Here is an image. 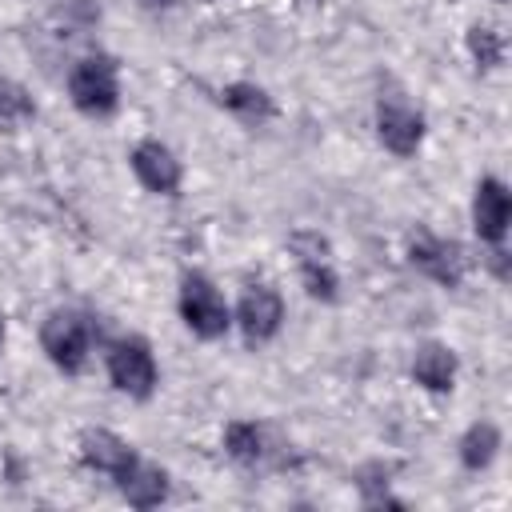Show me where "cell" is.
I'll return each mask as SVG.
<instances>
[{
    "mask_svg": "<svg viewBox=\"0 0 512 512\" xmlns=\"http://www.w3.org/2000/svg\"><path fill=\"white\" fill-rule=\"evenodd\" d=\"M68 96L84 116H112L120 104V76L112 56H84L68 76Z\"/></svg>",
    "mask_w": 512,
    "mask_h": 512,
    "instance_id": "1",
    "label": "cell"
},
{
    "mask_svg": "<svg viewBox=\"0 0 512 512\" xmlns=\"http://www.w3.org/2000/svg\"><path fill=\"white\" fill-rule=\"evenodd\" d=\"M40 344L48 352V360L60 368V372H80L84 360H88V344H92V324L88 316L80 312H52L44 320V332H40Z\"/></svg>",
    "mask_w": 512,
    "mask_h": 512,
    "instance_id": "2",
    "label": "cell"
},
{
    "mask_svg": "<svg viewBox=\"0 0 512 512\" xmlns=\"http://www.w3.org/2000/svg\"><path fill=\"white\" fill-rule=\"evenodd\" d=\"M408 264L420 268L428 280L444 284V288H456L464 280V268H468V256L456 240H440L432 236L428 228H416L408 236Z\"/></svg>",
    "mask_w": 512,
    "mask_h": 512,
    "instance_id": "3",
    "label": "cell"
},
{
    "mask_svg": "<svg viewBox=\"0 0 512 512\" xmlns=\"http://www.w3.org/2000/svg\"><path fill=\"white\" fill-rule=\"evenodd\" d=\"M180 316L200 340H216L228 332V304L200 272H188L180 284Z\"/></svg>",
    "mask_w": 512,
    "mask_h": 512,
    "instance_id": "4",
    "label": "cell"
},
{
    "mask_svg": "<svg viewBox=\"0 0 512 512\" xmlns=\"http://www.w3.org/2000/svg\"><path fill=\"white\" fill-rule=\"evenodd\" d=\"M108 376L120 392L136 396V400H148L152 388H156V360H152V348L140 340V336H124L108 348Z\"/></svg>",
    "mask_w": 512,
    "mask_h": 512,
    "instance_id": "5",
    "label": "cell"
},
{
    "mask_svg": "<svg viewBox=\"0 0 512 512\" xmlns=\"http://www.w3.org/2000/svg\"><path fill=\"white\" fill-rule=\"evenodd\" d=\"M288 248L296 252V264H300V276H304V288L308 296L316 300H336V268H332V244L320 236V232H292Z\"/></svg>",
    "mask_w": 512,
    "mask_h": 512,
    "instance_id": "6",
    "label": "cell"
},
{
    "mask_svg": "<svg viewBox=\"0 0 512 512\" xmlns=\"http://www.w3.org/2000/svg\"><path fill=\"white\" fill-rule=\"evenodd\" d=\"M376 136L388 152L396 156H412L424 140V120L416 108H408L400 96H384L376 104Z\"/></svg>",
    "mask_w": 512,
    "mask_h": 512,
    "instance_id": "7",
    "label": "cell"
},
{
    "mask_svg": "<svg viewBox=\"0 0 512 512\" xmlns=\"http://www.w3.org/2000/svg\"><path fill=\"white\" fill-rule=\"evenodd\" d=\"M236 320H240V332L248 344H264L280 332V320H284V300L276 288L268 284H252L244 296H240V308H236Z\"/></svg>",
    "mask_w": 512,
    "mask_h": 512,
    "instance_id": "8",
    "label": "cell"
},
{
    "mask_svg": "<svg viewBox=\"0 0 512 512\" xmlns=\"http://www.w3.org/2000/svg\"><path fill=\"white\" fill-rule=\"evenodd\" d=\"M508 216H512V200H508V188L496 180V176H484L476 184V200H472V224H476V236L484 244H500L504 232H508Z\"/></svg>",
    "mask_w": 512,
    "mask_h": 512,
    "instance_id": "9",
    "label": "cell"
},
{
    "mask_svg": "<svg viewBox=\"0 0 512 512\" xmlns=\"http://www.w3.org/2000/svg\"><path fill=\"white\" fill-rule=\"evenodd\" d=\"M132 172L148 192L176 196V188H180V160L160 140H144L132 148Z\"/></svg>",
    "mask_w": 512,
    "mask_h": 512,
    "instance_id": "10",
    "label": "cell"
},
{
    "mask_svg": "<svg viewBox=\"0 0 512 512\" xmlns=\"http://www.w3.org/2000/svg\"><path fill=\"white\" fill-rule=\"evenodd\" d=\"M80 456H84L88 468L108 472L112 480H120V476L132 468V460H136V452H132L116 432H108V428H88V432L80 436Z\"/></svg>",
    "mask_w": 512,
    "mask_h": 512,
    "instance_id": "11",
    "label": "cell"
},
{
    "mask_svg": "<svg viewBox=\"0 0 512 512\" xmlns=\"http://www.w3.org/2000/svg\"><path fill=\"white\" fill-rule=\"evenodd\" d=\"M120 484V492H124V500L128 504H136V508H156L164 496H168V476H164V468H156V464H148V460H132V468L116 480Z\"/></svg>",
    "mask_w": 512,
    "mask_h": 512,
    "instance_id": "12",
    "label": "cell"
},
{
    "mask_svg": "<svg viewBox=\"0 0 512 512\" xmlns=\"http://www.w3.org/2000/svg\"><path fill=\"white\" fill-rule=\"evenodd\" d=\"M412 376L428 392H448L452 380H456V356L444 344H424L416 352V360H412Z\"/></svg>",
    "mask_w": 512,
    "mask_h": 512,
    "instance_id": "13",
    "label": "cell"
},
{
    "mask_svg": "<svg viewBox=\"0 0 512 512\" xmlns=\"http://www.w3.org/2000/svg\"><path fill=\"white\" fill-rule=\"evenodd\" d=\"M220 104H224L228 112H236L240 120H248V124H260V120H272V116H276L272 96H268L264 88H256V84H228V88L220 92Z\"/></svg>",
    "mask_w": 512,
    "mask_h": 512,
    "instance_id": "14",
    "label": "cell"
},
{
    "mask_svg": "<svg viewBox=\"0 0 512 512\" xmlns=\"http://www.w3.org/2000/svg\"><path fill=\"white\" fill-rule=\"evenodd\" d=\"M224 448H228V456H232L236 464H260V460L268 456L264 432H260L252 420H232V424L224 428Z\"/></svg>",
    "mask_w": 512,
    "mask_h": 512,
    "instance_id": "15",
    "label": "cell"
},
{
    "mask_svg": "<svg viewBox=\"0 0 512 512\" xmlns=\"http://www.w3.org/2000/svg\"><path fill=\"white\" fill-rule=\"evenodd\" d=\"M496 448H500V428L488 424V420H480V424H472V428L464 432V440H460V460H464V468L480 472V468L492 464Z\"/></svg>",
    "mask_w": 512,
    "mask_h": 512,
    "instance_id": "16",
    "label": "cell"
},
{
    "mask_svg": "<svg viewBox=\"0 0 512 512\" xmlns=\"http://www.w3.org/2000/svg\"><path fill=\"white\" fill-rule=\"evenodd\" d=\"M32 116H36V104H32L28 88H20L16 80L0 76V132H12L16 124H24Z\"/></svg>",
    "mask_w": 512,
    "mask_h": 512,
    "instance_id": "17",
    "label": "cell"
},
{
    "mask_svg": "<svg viewBox=\"0 0 512 512\" xmlns=\"http://www.w3.org/2000/svg\"><path fill=\"white\" fill-rule=\"evenodd\" d=\"M468 52H472V60H476L480 68H496V64L504 60V40H500L496 28L476 24V28H468Z\"/></svg>",
    "mask_w": 512,
    "mask_h": 512,
    "instance_id": "18",
    "label": "cell"
},
{
    "mask_svg": "<svg viewBox=\"0 0 512 512\" xmlns=\"http://www.w3.org/2000/svg\"><path fill=\"white\" fill-rule=\"evenodd\" d=\"M140 8H148V12H160V8H172L176 0H136Z\"/></svg>",
    "mask_w": 512,
    "mask_h": 512,
    "instance_id": "19",
    "label": "cell"
},
{
    "mask_svg": "<svg viewBox=\"0 0 512 512\" xmlns=\"http://www.w3.org/2000/svg\"><path fill=\"white\" fill-rule=\"evenodd\" d=\"M0 344H4V316H0Z\"/></svg>",
    "mask_w": 512,
    "mask_h": 512,
    "instance_id": "20",
    "label": "cell"
}]
</instances>
